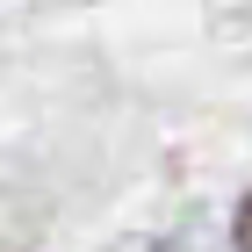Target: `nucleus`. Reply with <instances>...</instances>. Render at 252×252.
I'll use <instances>...</instances> for the list:
<instances>
[{"mask_svg":"<svg viewBox=\"0 0 252 252\" xmlns=\"http://www.w3.org/2000/svg\"><path fill=\"white\" fill-rule=\"evenodd\" d=\"M238 252H252V194L238 202Z\"/></svg>","mask_w":252,"mask_h":252,"instance_id":"1","label":"nucleus"}]
</instances>
